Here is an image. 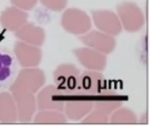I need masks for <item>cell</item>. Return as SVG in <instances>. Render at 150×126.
<instances>
[{"instance_id": "obj_1", "label": "cell", "mask_w": 150, "mask_h": 126, "mask_svg": "<svg viewBox=\"0 0 150 126\" xmlns=\"http://www.w3.org/2000/svg\"><path fill=\"white\" fill-rule=\"evenodd\" d=\"M80 70L72 64L59 65L53 73L54 85L62 95H78Z\"/></svg>"}, {"instance_id": "obj_2", "label": "cell", "mask_w": 150, "mask_h": 126, "mask_svg": "<svg viewBox=\"0 0 150 126\" xmlns=\"http://www.w3.org/2000/svg\"><path fill=\"white\" fill-rule=\"evenodd\" d=\"M15 101L19 123H30L37 109V102L34 93L20 87H10Z\"/></svg>"}, {"instance_id": "obj_3", "label": "cell", "mask_w": 150, "mask_h": 126, "mask_svg": "<svg viewBox=\"0 0 150 126\" xmlns=\"http://www.w3.org/2000/svg\"><path fill=\"white\" fill-rule=\"evenodd\" d=\"M61 23L64 30L74 35H83L92 28L91 18L84 11L77 8H70L62 16Z\"/></svg>"}, {"instance_id": "obj_4", "label": "cell", "mask_w": 150, "mask_h": 126, "mask_svg": "<svg viewBox=\"0 0 150 126\" xmlns=\"http://www.w3.org/2000/svg\"><path fill=\"white\" fill-rule=\"evenodd\" d=\"M119 18L124 29L129 32L141 30L145 20L142 10L135 3L124 1L117 6Z\"/></svg>"}, {"instance_id": "obj_5", "label": "cell", "mask_w": 150, "mask_h": 126, "mask_svg": "<svg viewBox=\"0 0 150 126\" xmlns=\"http://www.w3.org/2000/svg\"><path fill=\"white\" fill-rule=\"evenodd\" d=\"M107 92V81L100 72L89 70L81 74L78 95L98 96Z\"/></svg>"}, {"instance_id": "obj_6", "label": "cell", "mask_w": 150, "mask_h": 126, "mask_svg": "<svg viewBox=\"0 0 150 126\" xmlns=\"http://www.w3.org/2000/svg\"><path fill=\"white\" fill-rule=\"evenodd\" d=\"M45 83L44 71L40 69L31 67L21 70L10 87L23 88L35 94L43 87Z\"/></svg>"}, {"instance_id": "obj_7", "label": "cell", "mask_w": 150, "mask_h": 126, "mask_svg": "<svg viewBox=\"0 0 150 126\" xmlns=\"http://www.w3.org/2000/svg\"><path fill=\"white\" fill-rule=\"evenodd\" d=\"M54 85L43 88L37 96V108L39 110H53L63 112L65 100Z\"/></svg>"}, {"instance_id": "obj_8", "label": "cell", "mask_w": 150, "mask_h": 126, "mask_svg": "<svg viewBox=\"0 0 150 126\" xmlns=\"http://www.w3.org/2000/svg\"><path fill=\"white\" fill-rule=\"evenodd\" d=\"M13 52L18 63L23 68L36 67L42 60V50L39 47L18 41L13 46Z\"/></svg>"}, {"instance_id": "obj_9", "label": "cell", "mask_w": 150, "mask_h": 126, "mask_svg": "<svg viewBox=\"0 0 150 126\" xmlns=\"http://www.w3.org/2000/svg\"><path fill=\"white\" fill-rule=\"evenodd\" d=\"M79 39L86 47L105 55L111 53L116 48L115 38L99 31L94 30L86 34H83Z\"/></svg>"}, {"instance_id": "obj_10", "label": "cell", "mask_w": 150, "mask_h": 126, "mask_svg": "<svg viewBox=\"0 0 150 126\" xmlns=\"http://www.w3.org/2000/svg\"><path fill=\"white\" fill-rule=\"evenodd\" d=\"M73 53L78 61L88 70L102 71L106 66V55L90 48H76Z\"/></svg>"}, {"instance_id": "obj_11", "label": "cell", "mask_w": 150, "mask_h": 126, "mask_svg": "<svg viewBox=\"0 0 150 126\" xmlns=\"http://www.w3.org/2000/svg\"><path fill=\"white\" fill-rule=\"evenodd\" d=\"M92 19L95 26L103 33L117 36L122 32V24L118 15L110 10L92 11Z\"/></svg>"}, {"instance_id": "obj_12", "label": "cell", "mask_w": 150, "mask_h": 126, "mask_svg": "<svg viewBox=\"0 0 150 126\" xmlns=\"http://www.w3.org/2000/svg\"><path fill=\"white\" fill-rule=\"evenodd\" d=\"M16 64L13 54L7 50L0 48V91L10 87L14 81Z\"/></svg>"}, {"instance_id": "obj_13", "label": "cell", "mask_w": 150, "mask_h": 126, "mask_svg": "<svg viewBox=\"0 0 150 126\" xmlns=\"http://www.w3.org/2000/svg\"><path fill=\"white\" fill-rule=\"evenodd\" d=\"M15 36L21 42L37 47L42 46L45 40L43 29L27 22L15 32Z\"/></svg>"}, {"instance_id": "obj_14", "label": "cell", "mask_w": 150, "mask_h": 126, "mask_svg": "<svg viewBox=\"0 0 150 126\" xmlns=\"http://www.w3.org/2000/svg\"><path fill=\"white\" fill-rule=\"evenodd\" d=\"M29 15L23 10L12 6L7 7L0 15L1 26L10 32H16L27 22Z\"/></svg>"}, {"instance_id": "obj_15", "label": "cell", "mask_w": 150, "mask_h": 126, "mask_svg": "<svg viewBox=\"0 0 150 126\" xmlns=\"http://www.w3.org/2000/svg\"><path fill=\"white\" fill-rule=\"evenodd\" d=\"M93 109V101L89 99H74L65 101L64 111L67 119L79 121L86 116Z\"/></svg>"}, {"instance_id": "obj_16", "label": "cell", "mask_w": 150, "mask_h": 126, "mask_svg": "<svg viewBox=\"0 0 150 126\" xmlns=\"http://www.w3.org/2000/svg\"><path fill=\"white\" fill-rule=\"evenodd\" d=\"M18 121L16 103L11 93L0 91V122L15 123Z\"/></svg>"}, {"instance_id": "obj_17", "label": "cell", "mask_w": 150, "mask_h": 126, "mask_svg": "<svg viewBox=\"0 0 150 126\" xmlns=\"http://www.w3.org/2000/svg\"><path fill=\"white\" fill-rule=\"evenodd\" d=\"M67 121L62 112L53 110H40L34 118V123L39 124H63Z\"/></svg>"}, {"instance_id": "obj_18", "label": "cell", "mask_w": 150, "mask_h": 126, "mask_svg": "<svg viewBox=\"0 0 150 126\" xmlns=\"http://www.w3.org/2000/svg\"><path fill=\"white\" fill-rule=\"evenodd\" d=\"M109 122L112 124H136L138 118L136 114L128 108H118L111 115Z\"/></svg>"}, {"instance_id": "obj_19", "label": "cell", "mask_w": 150, "mask_h": 126, "mask_svg": "<svg viewBox=\"0 0 150 126\" xmlns=\"http://www.w3.org/2000/svg\"><path fill=\"white\" fill-rule=\"evenodd\" d=\"M123 102L119 99H98L93 101V109L108 115L118 108L121 107Z\"/></svg>"}, {"instance_id": "obj_20", "label": "cell", "mask_w": 150, "mask_h": 126, "mask_svg": "<svg viewBox=\"0 0 150 126\" xmlns=\"http://www.w3.org/2000/svg\"><path fill=\"white\" fill-rule=\"evenodd\" d=\"M81 123L84 124H106L109 123V117L103 112L92 109L82 119Z\"/></svg>"}, {"instance_id": "obj_21", "label": "cell", "mask_w": 150, "mask_h": 126, "mask_svg": "<svg viewBox=\"0 0 150 126\" xmlns=\"http://www.w3.org/2000/svg\"><path fill=\"white\" fill-rule=\"evenodd\" d=\"M45 7L54 12H60L67 6V0H40Z\"/></svg>"}, {"instance_id": "obj_22", "label": "cell", "mask_w": 150, "mask_h": 126, "mask_svg": "<svg viewBox=\"0 0 150 126\" xmlns=\"http://www.w3.org/2000/svg\"><path fill=\"white\" fill-rule=\"evenodd\" d=\"M12 4L23 11L31 10L35 7L38 0H10Z\"/></svg>"}]
</instances>
